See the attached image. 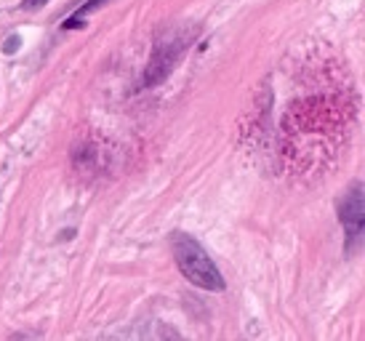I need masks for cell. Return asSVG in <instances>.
<instances>
[{
	"label": "cell",
	"mask_w": 365,
	"mask_h": 341,
	"mask_svg": "<svg viewBox=\"0 0 365 341\" xmlns=\"http://www.w3.org/2000/svg\"><path fill=\"white\" fill-rule=\"evenodd\" d=\"M107 3H112V0H88L86 6H81V9L72 14L70 19L61 21V27H64V30H75V27H83V19H86L88 14H93V11H99L102 6H107Z\"/></svg>",
	"instance_id": "3"
},
{
	"label": "cell",
	"mask_w": 365,
	"mask_h": 341,
	"mask_svg": "<svg viewBox=\"0 0 365 341\" xmlns=\"http://www.w3.org/2000/svg\"><path fill=\"white\" fill-rule=\"evenodd\" d=\"M171 248L182 275L192 285L205 288V291H224L227 283H224L222 272H219V267L213 264V259L205 253V248L195 240L192 235H187V232H171Z\"/></svg>",
	"instance_id": "1"
},
{
	"label": "cell",
	"mask_w": 365,
	"mask_h": 341,
	"mask_svg": "<svg viewBox=\"0 0 365 341\" xmlns=\"http://www.w3.org/2000/svg\"><path fill=\"white\" fill-rule=\"evenodd\" d=\"M339 219L346 230V240H349V251H355V245L363 238L365 230V205H363V184L355 181L349 192L339 200Z\"/></svg>",
	"instance_id": "2"
},
{
	"label": "cell",
	"mask_w": 365,
	"mask_h": 341,
	"mask_svg": "<svg viewBox=\"0 0 365 341\" xmlns=\"http://www.w3.org/2000/svg\"><path fill=\"white\" fill-rule=\"evenodd\" d=\"M19 51V35H11L9 41L3 43V54H16Z\"/></svg>",
	"instance_id": "4"
},
{
	"label": "cell",
	"mask_w": 365,
	"mask_h": 341,
	"mask_svg": "<svg viewBox=\"0 0 365 341\" xmlns=\"http://www.w3.org/2000/svg\"><path fill=\"white\" fill-rule=\"evenodd\" d=\"M43 3H48V0H21V9L35 11V9H41Z\"/></svg>",
	"instance_id": "5"
}]
</instances>
